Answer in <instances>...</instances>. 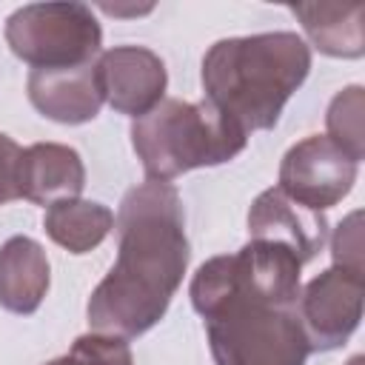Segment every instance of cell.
Returning a JSON list of instances; mask_svg holds the SVG:
<instances>
[{
	"mask_svg": "<svg viewBox=\"0 0 365 365\" xmlns=\"http://www.w3.org/2000/svg\"><path fill=\"white\" fill-rule=\"evenodd\" d=\"M94 63L77 68H31L26 80L31 106L43 117L63 125L91 123L103 106Z\"/></svg>",
	"mask_w": 365,
	"mask_h": 365,
	"instance_id": "cell-11",
	"label": "cell"
},
{
	"mask_svg": "<svg viewBox=\"0 0 365 365\" xmlns=\"http://www.w3.org/2000/svg\"><path fill=\"white\" fill-rule=\"evenodd\" d=\"M46 365H134V356L123 336L91 331L77 336L66 356H57Z\"/></svg>",
	"mask_w": 365,
	"mask_h": 365,
	"instance_id": "cell-17",
	"label": "cell"
},
{
	"mask_svg": "<svg viewBox=\"0 0 365 365\" xmlns=\"http://www.w3.org/2000/svg\"><path fill=\"white\" fill-rule=\"evenodd\" d=\"M202 319L217 365H305L311 354L297 308L228 299Z\"/></svg>",
	"mask_w": 365,
	"mask_h": 365,
	"instance_id": "cell-5",
	"label": "cell"
},
{
	"mask_svg": "<svg viewBox=\"0 0 365 365\" xmlns=\"http://www.w3.org/2000/svg\"><path fill=\"white\" fill-rule=\"evenodd\" d=\"M86 185V165L80 154L63 143H34L23 148L20 197L37 205L80 197Z\"/></svg>",
	"mask_w": 365,
	"mask_h": 365,
	"instance_id": "cell-12",
	"label": "cell"
},
{
	"mask_svg": "<svg viewBox=\"0 0 365 365\" xmlns=\"http://www.w3.org/2000/svg\"><path fill=\"white\" fill-rule=\"evenodd\" d=\"M331 254L334 265L362 274V211H354L339 222L331 237Z\"/></svg>",
	"mask_w": 365,
	"mask_h": 365,
	"instance_id": "cell-18",
	"label": "cell"
},
{
	"mask_svg": "<svg viewBox=\"0 0 365 365\" xmlns=\"http://www.w3.org/2000/svg\"><path fill=\"white\" fill-rule=\"evenodd\" d=\"M248 234L251 240H265L291 248L297 259L305 265L322 251L328 240V220L322 217V211H311L299 205L274 185L251 202Z\"/></svg>",
	"mask_w": 365,
	"mask_h": 365,
	"instance_id": "cell-10",
	"label": "cell"
},
{
	"mask_svg": "<svg viewBox=\"0 0 365 365\" xmlns=\"http://www.w3.org/2000/svg\"><path fill=\"white\" fill-rule=\"evenodd\" d=\"M348 365H365V356H362V354H356V356H351V359H348Z\"/></svg>",
	"mask_w": 365,
	"mask_h": 365,
	"instance_id": "cell-20",
	"label": "cell"
},
{
	"mask_svg": "<svg viewBox=\"0 0 365 365\" xmlns=\"http://www.w3.org/2000/svg\"><path fill=\"white\" fill-rule=\"evenodd\" d=\"M311 71V48L294 31L217 40L202 57L205 100L245 134L271 131Z\"/></svg>",
	"mask_w": 365,
	"mask_h": 365,
	"instance_id": "cell-2",
	"label": "cell"
},
{
	"mask_svg": "<svg viewBox=\"0 0 365 365\" xmlns=\"http://www.w3.org/2000/svg\"><path fill=\"white\" fill-rule=\"evenodd\" d=\"M245 143L248 134L208 100L185 103L171 97L131 123L134 154L154 182H171L185 171L222 165L234 160Z\"/></svg>",
	"mask_w": 365,
	"mask_h": 365,
	"instance_id": "cell-3",
	"label": "cell"
},
{
	"mask_svg": "<svg viewBox=\"0 0 365 365\" xmlns=\"http://www.w3.org/2000/svg\"><path fill=\"white\" fill-rule=\"evenodd\" d=\"M51 268L43 245L31 237H9L0 245V305L11 314H34L48 291Z\"/></svg>",
	"mask_w": 365,
	"mask_h": 365,
	"instance_id": "cell-13",
	"label": "cell"
},
{
	"mask_svg": "<svg viewBox=\"0 0 365 365\" xmlns=\"http://www.w3.org/2000/svg\"><path fill=\"white\" fill-rule=\"evenodd\" d=\"M94 71L103 103L134 120L160 106L168 86L165 63L145 46H114L100 51Z\"/></svg>",
	"mask_w": 365,
	"mask_h": 365,
	"instance_id": "cell-9",
	"label": "cell"
},
{
	"mask_svg": "<svg viewBox=\"0 0 365 365\" xmlns=\"http://www.w3.org/2000/svg\"><path fill=\"white\" fill-rule=\"evenodd\" d=\"M359 163H354L325 134H311L291 145L279 163V191L311 211H325L351 194Z\"/></svg>",
	"mask_w": 365,
	"mask_h": 365,
	"instance_id": "cell-7",
	"label": "cell"
},
{
	"mask_svg": "<svg viewBox=\"0 0 365 365\" xmlns=\"http://www.w3.org/2000/svg\"><path fill=\"white\" fill-rule=\"evenodd\" d=\"M117 262L91 291V331L134 339L168 311L188 268V237L180 194L171 182L134 185L117 211Z\"/></svg>",
	"mask_w": 365,
	"mask_h": 365,
	"instance_id": "cell-1",
	"label": "cell"
},
{
	"mask_svg": "<svg viewBox=\"0 0 365 365\" xmlns=\"http://www.w3.org/2000/svg\"><path fill=\"white\" fill-rule=\"evenodd\" d=\"M291 11L299 17L308 40L328 57H362V3H294Z\"/></svg>",
	"mask_w": 365,
	"mask_h": 365,
	"instance_id": "cell-14",
	"label": "cell"
},
{
	"mask_svg": "<svg viewBox=\"0 0 365 365\" xmlns=\"http://www.w3.org/2000/svg\"><path fill=\"white\" fill-rule=\"evenodd\" d=\"M6 43L31 68H77L100 57L103 29L86 3H29L9 14Z\"/></svg>",
	"mask_w": 365,
	"mask_h": 365,
	"instance_id": "cell-6",
	"label": "cell"
},
{
	"mask_svg": "<svg viewBox=\"0 0 365 365\" xmlns=\"http://www.w3.org/2000/svg\"><path fill=\"white\" fill-rule=\"evenodd\" d=\"M365 91L362 86H348L342 88L328 111H325V128H328V140H334L354 163H359L365 157Z\"/></svg>",
	"mask_w": 365,
	"mask_h": 365,
	"instance_id": "cell-16",
	"label": "cell"
},
{
	"mask_svg": "<svg viewBox=\"0 0 365 365\" xmlns=\"http://www.w3.org/2000/svg\"><path fill=\"white\" fill-rule=\"evenodd\" d=\"M43 228L68 254H88L114 228V214L103 202L74 197V200L51 202L46 208Z\"/></svg>",
	"mask_w": 365,
	"mask_h": 365,
	"instance_id": "cell-15",
	"label": "cell"
},
{
	"mask_svg": "<svg viewBox=\"0 0 365 365\" xmlns=\"http://www.w3.org/2000/svg\"><path fill=\"white\" fill-rule=\"evenodd\" d=\"M302 262L285 245L251 240L237 254L211 257L191 279V305L208 317L228 299H248L274 308H297Z\"/></svg>",
	"mask_w": 365,
	"mask_h": 365,
	"instance_id": "cell-4",
	"label": "cell"
},
{
	"mask_svg": "<svg viewBox=\"0 0 365 365\" xmlns=\"http://www.w3.org/2000/svg\"><path fill=\"white\" fill-rule=\"evenodd\" d=\"M297 317L311 351L345 345L362 319V274L339 265L325 268L299 291Z\"/></svg>",
	"mask_w": 365,
	"mask_h": 365,
	"instance_id": "cell-8",
	"label": "cell"
},
{
	"mask_svg": "<svg viewBox=\"0 0 365 365\" xmlns=\"http://www.w3.org/2000/svg\"><path fill=\"white\" fill-rule=\"evenodd\" d=\"M20 160L23 148L9 134H0V205L20 197Z\"/></svg>",
	"mask_w": 365,
	"mask_h": 365,
	"instance_id": "cell-19",
	"label": "cell"
}]
</instances>
